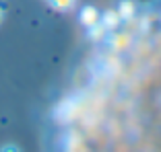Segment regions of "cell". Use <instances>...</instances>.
<instances>
[{"label": "cell", "mask_w": 161, "mask_h": 152, "mask_svg": "<svg viewBox=\"0 0 161 152\" xmlns=\"http://www.w3.org/2000/svg\"><path fill=\"white\" fill-rule=\"evenodd\" d=\"M79 19H80V23L85 25V27L91 29V27H95V25H99V10L93 8V6H85V8L80 10Z\"/></svg>", "instance_id": "cell-1"}, {"label": "cell", "mask_w": 161, "mask_h": 152, "mask_svg": "<svg viewBox=\"0 0 161 152\" xmlns=\"http://www.w3.org/2000/svg\"><path fill=\"white\" fill-rule=\"evenodd\" d=\"M47 4L52 6V8L60 10V13H66V10L75 8V4H76V0H47Z\"/></svg>", "instance_id": "cell-2"}, {"label": "cell", "mask_w": 161, "mask_h": 152, "mask_svg": "<svg viewBox=\"0 0 161 152\" xmlns=\"http://www.w3.org/2000/svg\"><path fill=\"white\" fill-rule=\"evenodd\" d=\"M0 152H23L17 144H4V146H0Z\"/></svg>", "instance_id": "cell-3"}, {"label": "cell", "mask_w": 161, "mask_h": 152, "mask_svg": "<svg viewBox=\"0 0 161 152\" xmlns=\"http://www.w3.org/2000/svg\"><path fill=\"white\" fill-rule=\"evenodd\" d=\"M4 21V10H2V6H0V23Z\"/></svg>", "instance_id": "cell-4"}]
</instances>
